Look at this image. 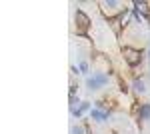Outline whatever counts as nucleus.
<instances>
[{"label": "nucleus", "instance_id": "obj_14", "mask_svg": "<svg viewBox=\"0 0 150 134\" xmlns=\"http://www.w3.org/2000/svg\"><path fill=\"white\" fill-rule=\"evenodd\" d=\"M68 90H70V94H76V92H78V84H74V80H70Z\"/></svg>", "mask_w": 150, "mask_h": 134}, {"label": "nucleus", "instance_id": "obj_7", "mask_svg": "<svg viewBox=\"0 0 150 134\" xmlns=\"http://www.w3.org/2000/svg\"><path fill=\"white\" fill-rule=\"evenodd\" d=\"M88 114H90V120H92V122H96V124H104L106 120H108V116H110L108 112L100 110V108H92Z\"/></svg>", "mask_w": 150, "mask_h": 134}, {"label": "nucleus", "instance_id": "obj_5", "mask_svg": "<svg viewBox=\"0 0 150 134\" xmlns=\"http://www.w3.org/2000/svg\"><path fill=\"white\" fill-rule=\"evenodd\" d=\"M134 114H136V118L142 120V122H148L150 120V102H134Z\"/></svg>", "mask_w": 150, "mask_h": 134}, {"label": "nucleus", "instance_id": "obj_12", "mask_svg": "<svg viewBox=\"0 0 150 134\" xmlns=\"http://www.w3.org/2000/svg\"><path fill=\"white\" fill-rule=\"evenodd\" d=\"M78 70H80V74H88V70H90V64H88L86 60H80V64H78Z\"/></svg>", "mask_w": 150, "mask_h": 134}, {"label": "nucleus", "instance_id": "obj_2", "mask_svg": "<svg viewBox=\"0 0 150 134\" xmlns=\"http://www.w3.org/2000/svg\"><path fill=\"white\" fill-rule=\"evenodd\" d=\"M120 54H122V60L126 62V66L132 68V70H136L144 60V50L136 48V46H130V44H122Z\"/></svg>", "mask_w": 150, "mask_h": 134}, {"label": "nucleus", "instance_id": "obj_17", "mask_svg": "<svg viewBox=\"0 0 150 134\" xmlns=\"http://www.w3.org/2000/svg\"><path fill=\"white\" fill-rule=\"evenodd\" d=\"M148 26H150V20H148Z\"/></svg>", "mask_w": 150, "mask_h": 134}, {"label": "nucleus", "instance_id": "obj_3", "mask_svg": "<svg viewBox=\"0 0 150 134\" xmlns=\"http://www.w3.org/2000/svg\"><path fill=\"white\" fill-rule=\"evenodd\" d=\"M90 28H92V18L82 8H76L74 10V34L80 36V38H86Z\"/></svg>", "mask_w": 150, "mask_h": 134}, {"label": "nucleus", "instance_id": "obj_1", "mask_svg": "<svg viewBox=\"0 0 150 134\" xmlns=\"http://www.w3.org/2000/svg\"><path fill=\"white\" fill-rule=\"evenodd\" d=\"M130 6H126L124 2L120 0H100L98 2V10L104 16V20H110V18H116L120 14H124Z\"/></svg>", "mask_w": 150, "mask_h": 134}, {"label": "nucleus", "instance_id": "obj_11", "mask_svg": "<svg viewBox=\"0 0 150 134\" xmlns=\"http://www.w3.org/2000/svg\"><path fill=\"white\" fill-rule=\"evenodd\" d=\"M70 134H86V126H82V124H74V126L70 128Z\"/></svg>", "mask_w": 150, "mask_h": 134}, {"label": "nucleus", "instance_id": "obj_15", "mask_svg": "<svg viewBox=\"0 0 150 134\" xmlns=\"http://www.w3.org/2000/svg\"><path fill=\"white\" fill-rule=\"evenodd\" d=\"M70 74H72V76H78V74H80L78 66H70Z\"/></svg>", "mask_w": 150, "mask_h": 134}, {"label": "nucleus", "instance_id": "obj_13", "mask_svg": "<svg viewBox=\"0 0 150 134\" xmlns=\"http://www.w3.org/2000/svg\"><path fill=\"white\" fill-rule=\"evenodd\" d=\"M118 90H120L122 94H128V92H130V86H128L126 82H122V80H118Z\"/></svg>", "mask_w": 150, "mask_h": 134}, {"label": "nucleus", "instance_id": "obj_8", "mask_svg": "<svg viewBox=\"0 0 150 134\" xmlns=\"http://www.w3.org/2000/svg\"><path fill=\"white\" fill-rule=\"evenodd\" d=\"M90 110H92V102H88V100H82V104H80V106H78L76 110H72L70 114H72L74 118H82V116H84L86 112H90Z\"/></svg>", "mask_w": 150, "mask_h": 134}, {"label": "nucleus", "instance_id": "obj_10", "mask_svg": "<svg viewBox=\"0 0 150 134\" xmlns=\"http://www.w3.org/2000/svg\"><path fill=\"white\" fill-rule=\"evenodd\" d=\"M80 104H82V100L78 98V96H76V94H68V106H70V112L76 110Z\"/></svg>", "mask_w": 150, "mask_h": 134}, {"label": "nucleus", "instance_id": "obj_4", "mask_svg": "<svg viewBox=\"0 0 150 134\" xmlns=\"http://www.w3.org/2000/svg\"><path fill=\"white\" fill-rule=\"evenodd\" d=\"M108 80H110L108 74H104V72H92V76H86V88L90 90V92H96L102 86H106Z\"/></svg>", "mask_w": 150, "mask_h": 134}, {"label": "nucleus", "instance_id": "obj_6", "mask_svg": "<svg viewBox=\"0 0 150 134\" xmlns=\"http://www.w3.org/2000/svg\"><path fill=\"white\" fill-rule=\"evenodd\" d=\"M132 8L138 12L144 20H150V2L148 0H134L132 2Z\"/></svg>", "mask_w": 150, "mask_h": 134}, {"label": "nucleus", "instance_id": "obj_9", "mask_svg": "<svg viewBox=\"0 0 150 134\" xmlns=\"http://www.w3.org/2000/svg\"><path fill=\"white\" fill-rule=\"evenodd\" d=\"M130 88H132V92H134V94H138V96H140V94H144V92H146V82L136 76V78L130 82Z\"/></svg>", "mask_w": 150, "mask_h": 134}, {"label": "nucleus", "instance_id": "obj_16", "mask_svg": "<svg viewBox=\"0 0 150 134\" xmlns=\"http://www.w3.org/2000/svg\"><path fill=\"white\" fill-rule=\"evenodd\" d=\"M146 56H148V58H150V50H148V52H146Z\"/></svg>", "mask_w": 150, "mask_h": 134}]
</instances>
